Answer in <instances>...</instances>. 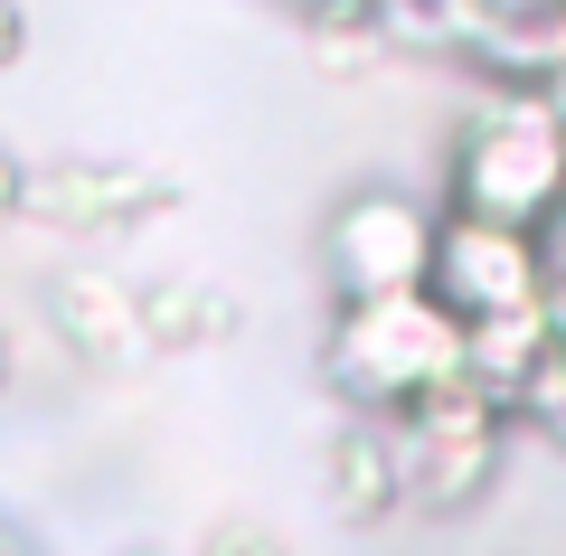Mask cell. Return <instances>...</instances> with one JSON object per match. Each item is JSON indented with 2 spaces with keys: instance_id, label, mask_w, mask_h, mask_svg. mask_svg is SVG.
Masks as SVG:
<instances>
[{
  "instance_id": "ffe728a7",
  "label": "cell",
  "mask_w": 566,
  "mask_h": 556,
  "mask_svg": "<svg viewBox=\"0 0 566 556\" xmlns=\"http://www.w3.org/2000/svg\"><path fill=\"white\" fill-rule=\"evenodd\" d=\"M0 387H10V331H0Z\"/></svg>"
},
{
  "instance_id": "2e32d148",
  "label": "cell",
  "mask_w": 566,
  "mask_h": 556,
  "mask_svg": "<svg viewBox=\"0 0 566 556\" xmlns=\"http://www.w3.org/2000/svg\"><path fill=\"white\" fill-rule=\"evenodd\" d=\"M547 349L566 358V283H557V293H547Z\"/></svg>"
},
{
  "instance_id": "5bb4252c",
  "label": "cell",
  "mask_w": 566,
  "mask_h": 556,
  "mask_svg": "<svg viewBox=\"0 0 566 556\" xmlns=\"http://www.w3.org/2000/svg\"><path fill=\"white\" fill-rule=\"evenodd\" d=\"M20 57H29V10H20V0H0V76H10Z\"/></svg>"
},
{
  "instance_id": "277c9868",
  "label": "cell",
  "mask_w": 566,
  "mask_h": 556,
  "mask_svg": "<svg viewBox=\"0 0 566 556\" xmlns=\"http://www.w3.org/2000/svg\"><path fill=\"white\" fill-rule=\"evenodd\" d=\"M434 218H444V208L406 199V189H349V199L331 208V237H322L331 293L340 302L424 293V274H434Z\"/></svg>"
},
{
  "instance_id": "5b68a950",
  "label": "cell",
  "mask_w": 566,
  "mask_h": 556,
  "mask_svg": "<svg viewBox=\"0 0 566 556\" xmlns=\"http://www.w3.org/2000/svg\"><path fill=\"white\" fill-rule=\"evenodd\" d=\"M424 293L453 321H501V312H538L547 302V264L528 227H491V218H434V274Z\"/></svg>"
},
{
  "instance_id": "8992f818",
  "label": "cell",
  "mask_w": 566,
  "mask_h": 556,
  "mask_svg": "<svg viewBox=\"0 0 566 556\" xmlns=\"http://www.w3.org/2000/svg\"><path fill=\"white\" fill-rule=\"evenodd\" d=\"M170 189L151 170H123V160H57V170H29V199L20 218L48 227H123L133 208H161Z\"/></svg>"
},
{
  "instance_id": "7c38bea8",
  "label": "cell",
  "mask_w": 566,
  "mask_h": 556,
  "mask_svg": "<svg viewBox=\"0 0 566 556\" xmlns=\"http://www.w3.org/2000/svg\"><path fill=\"white\" fill-rule=\"evenodd\" d=\"M199 556H293V547H283L264 518H218V528L199 537Z\"/></svg>"
},
{
  "instance_id": "52a82bcc",
  "label": "cell",
  "mask_w": 566,
  "mask_h": 556,
  "mask_svg": "<svg viewBox=\"0 0 566 556\" xmlns=\"http://www.w3.org/2000/svg\"><path fill=\"white\" fill-rule=\"evenodd\" d=\"M463 57L482 66L491 85H528V95H538V85L566 66V0H528V10H472Z\"/></svg>"
},
{
  "instance_id": "4fadbf2b",
  "label": "cell",
  "mask_w": 566,
  "mask_h": 556,
  "mask_svg": "<svg viewBox=\"0 0 566 556\" xmlns=\"http://www.w3.org/2000/svg\"><path fill=\"white\" fill-rule=\"evenodd\" d=\"M528 237H538V264H547V293H557V283H566V199L547 208V218L528 227Z\"/></svg>"
},
{
  "instance_id": "3957f363",
  "label": "cell",
  "mask_w": 566,
  "mask_h": 556,
  "mask_svg": "<svg viewBox=\"0 0 566 556\" xmlns=\"http://www.w3.org/2000/svg\"><path fill=\"white\" fill-rule=\"evenodd\" d=\"M387 443H397V491L406 510L424 518H463L491 500V481H501V453H510V416L482 397V387H434V397H416L406 416H387Z\"/></svg>"
},
{
  "instance_id": "6da1fadb",
  "label": "cell",
  "mask_w": 566,
  "mask_h": 556,
  "mask_svg": "<svg viewBox=\"0 0 566 556\" xmlns=\"http://www.w3.org/2000/svg\"><path fill=\"white\" fill-rule=\"evenodd\" d=\"M322 378L368 416H406L416 397L463 378V321L434 293H387V302H340L322 339Z\"/></svg>"
},
{
  "instance_id": "7a4b0ae2",
  "label": "cell",
  "mask_w": 566,
  "mask_h": 556,
  "mask_svg": "<svg viewBox=\"0 0 566 556\" xmlns=\"http://www.w3.org/2000/svg\"><path fill=\"white\" fill-rule=\"evenodd\" d=\"M566 199V123L547 114V95L528 85H491L472 104V123L453 133V218H491V227H538Z\"/></svg>"
},
{
  "instance_id": "ba28073f",
  "label": "cell",
  "mask_w": 566,
  "mask_h": 556,
  "mask_svg": "<svg viewBox=\"0 0 566 556\" xmlns=\"http://www.w3.org/2000/svg\"><path fill=\"white\" fill-rule=\"evenodd\" d=\"M538 368H547V302L538 312H501V321H463V387H482L501 416Z\"/></svg>"
},
{
  "instance_id": "8fae6325",
  "label": "cell",
  "mask_w": 566,
  "mask_h": 556,
  "mask_svg": "<svg viewBox=\"0 0 566 556\" xmlns=\"http://www.w3.org/2000/svg\"><path fill=\"white\" fill-rule=\"evenodd\" d=\"M510 424H520V434H538L547 453H566V358H557V349H547V368L510 397Z\"/></svg>"
},
{
  "instance_id": "9a60e30c",
  "label": "cell",
  "mask_w": 566,
  "mask_h": 556,
  "mask_svg": "<svg viewBox=\"0 0 566 556\" xmlns=\"http://www.w3.org/2000/svg\"><path fill=\"white\" fill-rule=\"evenodd\" d=\"M20 199H29V160H10V151H0V227L20 218Z\"/></svg>"
},
{
  "instance_id": "44dd1931",
  "label": "cell",
  "mask_w": 566,
  "mask_h": 556,
  "mask_svg": "<svg viewBox=\"0 0 566 556\" xmlns=\"http://www.w3.org/2000/svg\"><path fill=\"white\" fill-rule=\"evenodd\" d=\"M0 556H10V547H0Z\"/></svg>"
},
{
  "instance_id": "30bf717a",
  "label": "cell",
  "mask_w": 566,
  "mask_h": 556,
  "mask_svg": "<svg viewBox=\"0 0 566 556\" xmlns=\"http://www.w3.org/2000/svg\"><path fill=\"white\" fill-rule=\"evenodd\" d=\"M368 29L387 48H424V57H463L472 0H368Z\"/></svg>"
},
{
  "instance_id": "d6986e66",
  "label": "cell",
  "mask_w": 566,
  "mask_h": 556,
  "mask_svg": "<svg viewBox=\"0 0 566 556\" xmlns=\"http://www.w3.org/2000/svg\"><path fill=\"white\" fill-rule=\"evenodd\" d=\"M472 10H528V0H472Z\"/></svg>"
},
{
  "instance_id": "ac0fdd59",
  "label": "cell",
  "mask_w": 566,
  "mask_h": 556,
  "mask_svg": "<svg viewBox=\"0 0 566 556\" xmlns=\"http://www.w3.org/2000/svg\"><path fill=\"white\" fill-rule=\"evenodd\" d=\"M538 95H547V114L566 123V66H557V76H547V85H538Z\"/></svg>"
},
{
  "instance_id": "e0dca14e",
  "label": "cell",
  "mask_w": 566,
  "mask_h": 556,
  "mask_svg": "<svg viewBox=\"0 0 566 556\" xmlns=\"http://www.w3.org/2000/svg\"><path fill=\"white\" fill-rule=\"evenodd\" d=\"M293 10H312V20H359L368 0H293Z\"/></svg>"
},
{
  "instance_id": "9c48e42d",
  "label": "cell",
  "mask_w": 566,
  "mask_h": 556,
  "mask_svg": "<svg viewBox=\"0 0 566 556\" xmlns=\"http://www.w3.org/2000/svg\"><path fill=\"white\" fill-rule=\"evenodd\" d=\"M322 491H331V510L359 518V528H378V518H397V510H406L387 424H349V434L331 443V453H322Z\"/></svg>"
}]
</instances>
